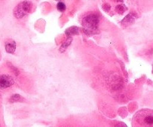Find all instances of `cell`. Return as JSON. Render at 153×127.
I'll use <instances>...</instances> for the list:
<instances>
[{
	"mask_svg": "<svg viewBox=\"0 0 153 127\" xmlns=\"http://www.w3.org/2000/svg\"><path fill=\"white\" fill-rule=\"evenodd\" d=\"M23 99L20 97V95L15 94L10 98V102H11V103H14V102H21L23 101Z\"/></svg>",
	"mask_w": 153,
	"mask_h": 127,
	"instance_id": "9c48e42d",
	"label": "cell"
},
{
	"mask_svg": "<svg viewBox=\"0 0 153 127\" xmlns=\"http://www.w3.org/2000/svg\"><path fill=\"white\" fill-rule=\"evenodd\" d=\"M71 42H72V37H68V38L66 39L65 40L64 43H63L62 44L61 47H60V49H59L60 52H65V51L66 50V49H67V48L68 47L69 45H70L71 43Z\"/></svg>",
	"mask_w": 153,
	"mask_h": 127,
	"instance_id": "8992f818",
	"label": "cell"
},
{
	"mask_svg": "<svg viewBox=\"0 0 153 127\" xmlns=\"http://www.w3.org/2000/svg\"><path fill=\"white\" fill-rule=\"evenodd\" d=\"M113 1H114V2H123V0H113Z\"/></svg>",
	"mask_w": 153,
	"mask_h": 127,
	"instance_id": "7c38bea8",
	"label": "cell"
},
{
	"mask_svg": "<svg viewBox=\"0 0 153 127\" xmlns=\"http://www.w3.org/2000/svg\"><path fill=\"white\" fill-rule=\"evenodd\" d=\"M134 123L143 126H153V112L140 111L134 118Z\"/></svg>",
	"mask_w": 153,
	"mask_h": 127,
	"instance_id": "6da1fadb",
	"label": "cell"
},
{
	"mask_svg": "<svg viewBox=\"0 0 153 127\" xmlns=\"http://www.w3.org/2000/svg\"><path fill=\"white\" fill-rule=\"evenodd\" d=\"M14 84V79L8 75L0 76V88L5 89L11 87Z\"/></svg>",
	"mask_w": 153,
	"mask_h": 127,
	"instance_id": "277c9868",
	"label": "cell"
},
{
	"mask_svg": "<svg viewBox=\"0 0 153 127\" xmlns=\"http://www.w3.org/2000/svg\"><path fill=\"white\" fill-rule=\"evenodd\" d=\"M32 4L29 1H23L15 7L14 10V15L16 18L20 19L26 14L29 13L32 10Z\"/></svg>",
	"mask_w": 153,
	"mask_h": 127,
	"instance_id": "3957f363",
	"label": "cell"
},
{
	"mask_svg": "<svg viewBox=\"0 0 153 127\" xmlns=\"http://www.w3.org/2000/svg\"><path fill=\"white\" fill-rule=\"evenodd\" d=\"M65 8H66L65 5L63 2H59L58 4H57V9H58L59 11H62H62H64L65 10Z\"/></svg>",
	"mask_w": 153,
	"mask_h": 127,
	"instance_id": "8fae6325",
	"label": "cell"
},
{
	"mask_svg": "<svg viewBox=\"0 0 153 127\" xmlns=\"http://www.w3.org/2000/svg\"><path fill=\"white\" fill-rule=\"evenodd\" d=\"M98 17L96 14H89L86 16L82 20V25L87 32H93L98 29Z\"/></svg>",
	"mask_w": 153,
	"mask_h": 127,
	"instance_id": "7a4b0ae2",
	"label": "cell"
},
{
	"mask_svg": "<svg viewBox=\"0 0 153 127\" xmlns=\"http://www.w3.org/2000/svg\"><path fill=\"white\" fill-rule=\"evenodd\" d=\"M134 18L133 17V16H132V14H128V15L127 16V17H126V18L124 19V20H123V25L125 26H129V25L131 24L132 23H134Z\"/></svg>",
	"mask_w": 153,
	"mask_h": 127,
	"instance_id": "ba28073f",
	"label": "cell"
},
{
	"mask_svg": "<svg viewBox=\"0 0 153 127\" xmlns=\"http://www.w3.org/2000/svg\"><path fill=\"white\" fill-rule=\"evenodd\" d=\"M56 1H62V0H56Z\"/></svg>",
	"mask_w": 153,
	"mask_h": 127,
	"instance_id": "4fadbf2b",
	"label": "cell"
},
{
	"mask_svg": "<svg viewBox=\"0 0 153 127\" xmlns=\"http://www.w3.org/2000/svg\"><path fill=\"white\" fill-rule=\"evenodd\" d=\"M116 11L119 13V14H123L125 11H126V7L124 5H117L116 8Z\"/></svg>",
	"mask_w": 153,
	"mask_h": 127,
	"instance_id": "30bf717a",
	"label": "cell"
},
{
	"mask_svg": "<svg viewBox=\"0 0 153 127\" xmlns=\"http://www.w3.org/2000/svg\"><path fill=\"white\" fill-rule=\"evenodd\" d=\"M5 50L8 53L13 54L16 50V43L14 40H8L5 43Z\"/></svg>",
	"mask_w": 153,
	"mask_h": 127,
	"instance_id": "5b68a950",
	"label": "cell"
},
{
	"mask_svg": "<svg viewBox=\"0 0 153 127\" xmlns=\"http://www.w3.org/2000/svg\"><path fill=\"white\" fill-rule=\"evenodd\" d=\"M78 33V28L75 27V26H73V27H70L65 31V34L66 35L68 36V37H71L72 35H75Z\"/></svg>",
	"mask_w": 153,
	"mask_h": 127,
	"instance_id": "52a82bcc",
	"label": "cell"
}]
</instances>
